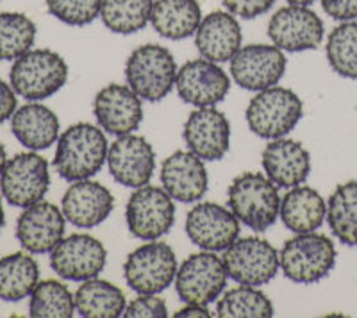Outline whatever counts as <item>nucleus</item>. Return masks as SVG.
Instances as JSON below:
<instances>
[{
    "label": "nucleus",
    "instance_id": "ea45409f",
    "mask_svg": "<svg viewBox=\"0 0 357 318\" xmlns=\"http://www.w3.org/2000/svg\"><path fill=\"white\" fill-rule=\"evenodd\" d=\"M17 109V91L13 90L11 84L0 79V123H4L6 120H11V116Z\"/></svg>",
    "mask_w": 357,
    "mask_h": 318
},
{
    "label": "nucleus",
    "instance_id": "0eeeda50",
    "mask_svg": "<svg viewBox=\"0 0 357 318\" xmlns=\"http://www.w3.org/2000/svg\"><path fill=\"white\" fill-rule=\"evenodd\" d=\"M177 256L168 243L152 240L127 256L123 275L136 294H161L175 281Z\"/></svg>",
    "mask_w": 357,
    "mask_h": 318
},
{
    "label": "nucleus",
    "instance_id": "f8f14e48",
    "mask_svg": "<svg viewBox=\"0 0 357 318\" xmlns=\"http://www.w3.org/2000/svg\"><path fill=\"white\" fill-rule=\"evenodd\" d=\"M324 34V22L309 6L288 4L277 9L268 22V38L282 52L318 49Z\"/></svg>",
    "mask_w": 357,
    "mask_h": 318
},
{
    "label": "nucleus",
    "instance_id": "f3484780",
    "mask_svg": "<svg viewBox=\"0 0 357 318\" xmlns=\"http://www.w3.org/2000/svg\"><path fill=\"white\" fill-rule=\"evenodd\" d=\"M107 167L118 184L136 190L151 183L155 170V152L142 136L132 132L118 136L107 152Z\"/></svg>",
    "mask_w": 357,
    "mask_h": 318
},
{
    "label": "nucleus",
    "instance_id": "dca6fc26",
    "mask_svg": "<svg viewBox=\"0 0 357 318\" xmlns=\"http://www.w3.org/2000/svg\"><path fill=\"white\" fill-rule=\"evenodd\" d=\"M175 90L186 104L195 107L216 106L227 97L231 90V77L218 63L209 59H193L177 72Z\"/></svg>",
    "mask_w": 357,
    "mask_h": 318
},
{
    "label": "nucleus",
    "instance_id": "cd10ccee",
    "mask_svg": "<svg viewBox=\"0 0 357 318\" xmlns=\"http://www.w3.org/2000/svg\"><path fill=\"white\" fill-rule=\"evenodd\" d=\"M75 311L84 318H116L126 311V295L109 281L88 279L82 281L73 295Z\"/></svg>",
    "mask_w": 357,
    "mask_h": 318
},
{
    "label": "nucleus",
    "instance_id": "20e7f679",
    "mask_svg": "<svg viewBox=\"0 0 357 318\" xmlns=\"http://www.w3.org/2000/svg\"><path fill=\"white\" fill-rule=\"evenodd\" d=\"M68 81V65L61 54L50 49L29 50L13 61L9 82L18 97L25 100H45Z\"/></svg>",
    "mask_w": 357,
    "mask_h": 318
},
{
    "label": "nucleus",
    "instance_id": "4c0bfd02",
    "mask_svg": "<svg viewBox=\"0 0 357 318\" xmlns=\"http://www.w3.org/2000/svg\"><path fill=\"white\" fill-rule=\"evenodd\" d=\"M222 2L229 13L245 20H254L261 15H266L275 4V0H222Z\"/></svg>",
    "mask_w": 357,
    "mask_h": 318
},
{
    "label": "nucleus",
    "instance_id": "393cba45",
    "mask_svg": "<svg viewBox=\"0 0 357 318\" xmlns=\"http://www.w3.org/2000/svg\"><path fill=\"white\" fill-rule=\"evenodd\" d=\"M11 131L29 151H45L59 139V119L43 104H25L11 116Z\"/></svg>",
    "mask_w": 357,
    "mask_h": 318
},
{
    "label": "nucleus",
    "instance_id": "58836bf2",
    "mask_svg": "<svg viewBox=\"0 0 357 318\" xmlns=\"http://www.w3.org/2000/svg\"><path fill=\"white\" fill-rule=\"evenodd\" d=\"M321 8L337 22L357 20V0H321Z\"/></svg>",
    "mask_w": 357,
    "mask_h": 318
},
{
    "label": "nucleus",
    "instance_id": "c756f323",
    "mask_svg": "<svg viewBox=\"0 0 357 318\" xmlns=\"http://www.w3.org/2000/svg\"><path fill=\"white\" fill-rule=\"evenodd\" d=\"M327 222L340 243L357 247V181L334 190L327 202Z\"/></svg>",
    "mask_w": 357,
    "mask_h": 318
},
{
    "label": "nucleus",
    "instance_id": "c85d7f7f",
    "mask_svg": "<svg viewBox=\"0 0 357 318\" xmlns=\"http://www.w3.org/2000/svg\"><path fill=\"white\" fill-rule=\"evenodd\" d=\"M40 282V266L31 252H15L0 259V301L20 302Z\"/></svg>",
    "mask_w": 357,
    "mask_h": 318
},
{
    "label": "nucleus",
    "instance_id": "423d86ee",
    "mask_svg": "<svg viewBox=\"0 0 357 318\" xmlns=\"http://www.w3.org/2000/svg\"><path fill=\"white\" fill-rule=\"evenodd\" d=\"M280 270L298 285H312L333 272L336 247L325 234L302 233L288 240L279 252Z\"/></svg>",
    "mask_w": 357,
    "mask_h": 318
},
{
    "label": "nucleus",
    "instance_id": "a878e982",
    "mask_svg": "<svg viewBox=\"0 0 357 318\" xmlns=\"http://www.w3.org/2000/svg\"><path fill=\"white\" fill-rule=\"evenodd\" d=\"M279 216L295 234L314 233L327 218V204L314 188L301 184L280 199Z\"/></svg>",
    "mask_w": 357,
    "mask_h": 318
},
{
    "label": "nucleus",
    "instance_id": "39448f33",
    "mask_svg": "<svg viewBox=\"0 0 357 318\" xmlns=\"http://www.w3.org/2000/svg\"><path fill=\"white\" fill-rule=\"evenodd\" d=\"M302 116L304 104L301 97L282 86L257 91L245 113L250 131L263 139L284 138L295 129Z\"/></svg>",
    "mask_w": 357,
    "mask_h": 318
},
{
    "label": "nucleus",
    "instance_id": "b1692460",
    "mask_svg": "<svg viewBox=\"0 0 357 318\" xmlns=\"http://www.w3.org/2000/svg\"><path fill=\"white\" fill-rule=\"evenodd\" d=\"M240 22L229 11H213L202 18L195 33V45L204 59L213 63L231 61L241 49Z\"/></svg>",
    "mask_w": 357,
    "mask_h": 318
},
{
    "label": "nucleus",
    "instance_id": "f704fd0d",
    "mask_svg": "<svg viewBox=\"0 0 357 318\" xmlns=\"http://www.w3.org/2000/svg\"><path fill=\"white\" fill-rule=\"evenodd\" d=\"M325 54L331 68L345 79H357V22H341L327 38Z\"/></svg>",
    "mask_w": 357,
    "mask_h": 318
},
{
    "label": "nucleus",
    "instance_id": "72a5a7b5",
    "mask_svg": "<svg viewBox=\"0 0 357 318\" xmlns=\"http://www.w3.org/2000/svg\"><path fill=\"white\" fill-rule=\"evenodd\" d=\"M75 298L68 286L56 279L38 282L29 301V315L33 318H72Z\"/></svg>",
    "mask_w": 357,
    "mask_h": 318
},
{
    "label": "nucleus",
    "instance_id": "7ed1b4c3",
    "mask_svg": "<svg viewBox=\"0 0 357 318\" xmlns=\"http://www.w3.org/2000/svg\"><path fill=\"white\" fill-rule=\"evenodd\" d=\"M178 66L167 47L146 43L130 52L126 63L127 86L142 100L159 103L172 93Z\"/></svg>",
    "mask_w": 357,
    "mask_h": 318
},
{
    "label": "nucleus",
    "instance_id": "f03ea898",
    "mask_svg": "<svg viewBox=\"0 0 357 318\" xmlns=\"http://www.w3.org/2000/svg\"><path fill=\"white\" fill-rule=\"evenodd\" d=\"M227 204L232 215L252 231H268L279 218L280 195L275 184L257 172H245L229 186Z\"/></svg>",
    "mask_w": 357,
    "mask_h": 318
},
{
    "label": "nucleus",
    "instance_id": "c03bdc74",
    "mask_svg": "<svg viewBox=\"0 0 357 318\" xmlns=\"http://www.w3.org/2000/svg\"><path fill=\"white\" fill-rule=\"evenodd\" d=\"M4 225H6V213H4V206H2V199H0V233H2Z\"/></svg>",
    "mask_w": 357,
    "mask_h": 318
},
{
    "label": "nucleus",
    "instance_id": "4468645a",
    "mask_svg": "<svg viewBox=\"0 0 357 318\" xmlns=\"http://www.w3.org/2000/svg\"><path fill=\"white\" fill-rule=\"evenodd\" d=\"M107 250L100 240L89 234L63 238L50 252V266L66 281H88L106 268Z\"/></svg>",
    "mask_w": 357,
    "mask_h": 318
},
{
    "label": "nucleus",
    "instance_id": "9d476101",
    "mask_svg": "<svg viewBox=\"0 0 357 318\" xmlns=\"http://www.w3.org/2000/svg\"><path fill=\"white\" fill-rule=\"evenodd\" d=\"M223 265L238 285L264 286L280 268L279 252L270 241L256 236L238 238L223 250Z\"/></svg>",
    "mask_w": 357,
    "mask_h": 318
},
{
    "label": "nucleus",
    "instance_id": "7c9ffc66",
    "mask_svg": "<svg viewBox=\"0 0 357 318\" xmlns=\"http://www.w3.org/2000/svg\"><path fill=\"white\" fill-rule=\"evenodd\" d=\"M154 0H102L100 20L114 34H134L151 22Z\"/></svg>",
    "mask_w": 357,
    "mask_h": 318
},
{
    "label": "nucleus",
    "instance_id": "e433bc0d",
    "mask_svg": "<svg viewBox=\"0 0 357 318\" xmlns=\"http://www.w3.org/2000/svg\"><path fill=\"white\" fill-rule=\"evenodd\" d=\"M123 317L129 318H152V317H168V308L162 298L155 294H139L130 304H127Z\"/></svg>",
    "mask_w": 357,
    "mask_h": 318
},
{
    "label": "nucleus",
    "instance_id": "aec40b11",
    "mask_svg": "<svg viewBox=\"0 0 357 318\" xmlns=\"http://www.w3.org/2000/svg\"><path fill=\"white\" fill-rule=\"evenodd\" d=\"M93 113L100 129L114 136H126L142 123L143 104L129 86L109 84L95 97Z\"/></svg>",
    "mask_w": 357,
    "mask_h": 318
},
{
    "label": "nucleus",
    "instance_id": "473e14b6",
    "mask_svg": "<svg viewBox=\"0 0 357 318\" xmlns=\"http://www.w3.org/2000/svg\"><path fill=\"white\" fill-rule=\"evenodd\" d=\"M36 24L24 13H0V61H15L33 49Z\"/></svg>",
    "mask_w": 357,
    "mask_h": 318
},
{
    "label": "nucleus",
    "instance_id": "5701e85b",
    "mask_svg": "<svg viewBox=\"0 0 357 318\" xmlns=\"http://www.w3.org/2000/svg\"><path fill=\"white\" fill-rule=\"evenodd\" d=\"M263 168L277 188H295L305 183L311 172V156L296 139L277 138L263 151Z\"/></svg>",
    "mask_w": 357,
    "mask_h": 318
},
{
    "label": "nucleus",
    "instance_id": "bb28decb",
    "mask_svg": "<svg viewBox=\"0 0 357 318\" xmlns=\"http://www.w3.org/2000/svg\"><path fill=\"white\" fill-rule=\"evenodd\" d=\"M202 22L197 0H154L151 24L165 40L181 41L193 36Z\"/></svg>",
    "mask_w": 357,
    "mask_h": 318
},
{
    "label": "nucleus",
    "instance_id": "a19ab883",
    "mask_svg": "<svg viewBox=\"0 0 357 318\" xmlns=\"http://www.w3.org/2000/svg\"><path fill=\"white\" fill-rule=\"evenodd\" d=\"M174 317H177V318H200V317L209 318V317H213V315H211V311H209V308L204 306V304H186V306H184L183 310H178Z\"/></svg>",
    "mask_w": 357,
    "mask_h": 318
},
{
    "label": "nucleus",
    "instance_id": "1a4fd4ad",
    "mask_svg": "<svg viewBox=\"0 0 357 318\" xmlns=\"http://www.w3.org/2000/svg\"><path fill=\"white\" fill-rule=\"evenodd\" d=\"M50 188L47 159L34 151L22 152L8 159L0 176V192L15 208H29L45 199Z\"/></svg>",
    "mask_w": 357,
    "mask_h": 318
},
{
    "label": "nucleus",
    "instance_id": "2eb2a0df",
    "mask_svg": "<svg viewBox=\"0 0 357 318\" xmlns=\"http://www.w3.org/2000/svg\"><path fill=\"white\" fill-rule=\"evenodd\" d=\"M186 234L199 249L222 252L240 238V220L231 209L215 202H200L188 213Z\"/></svg>",
    "mask_w": 357,
    "mask_h": 318
},
{
    "label": "nucleus",
    "instance_id": "c9c22d12",
    "mask_svg": "<svg viewBox=\"0 0 357 318\" xmlns=\"http://www.w3.org/2000/svg\"><path fill=\"white\" fill-rule=\"evenodd\" d=\"M54 18L72 27H84L100 17L102 0H45Z\"/></svg>",
    "mask_w": 357,
    "mask_h": 318
},
{
    "label": "nucleus",
    "instance_id": "6ab92c4d",
    "mask_svg": "<svg viewBox=\"0 0 357 318\" xmlns=\"http://www.w3.org/2000/svg\"><path fill=\"white\" fill-rule=\"evenodd\" d=\"M66 218L63 209L52 202L40 200L24 209L17 222V240L31 254L52 252L65 238Z\"/></svg>",
    "mask_w": 357,
    "mask_h": 318
},
{
    "label": "nucleus",
    "instance_id": "f257e3e1",
    "mask_svg": "<svg viewBox=\"0 0 357 318\" xmlns=\"http://www.w3.org/2000/svg\"><path fill=\"white\" fill-rule=\"evenodd\" d=\"M109 143L100 127L93 123H73L57 139L54 168L68 183L84 181L102 170L107 161Z\"/></svg>",
    "mask_w": 357,
    "mask_h": 318
},
{
    "label": "nucleus",
    "instance_id": "6e6552de",
    "mask_svg": "<svg viewBox=\"0 0 357 318\" xmlns=\"http://www.w3.org/2000/svg\"><path fill=\"white\" fill-rule=\"evenodd\" d=\"M229 273L222 257L211 250L191 254L178 266L175 292L184 304H211L223 294Z\"/></svg>",
    "mask_w": 357,
    "mask_h": 318
},
{
    "label": "nucleus",
    "instance_id": "a211bd4d",
    "mask_svg": "<svg viewBox=\"0 0 357 318\" xmlns=\"http://www.w3.org/2000/svg\"><path fill=\"white\" fill-rule=\"evenodd\" d=\"M183 136L188 151L202 161H216L227 154L231 147V123L215 106L197 107L184 123Z\"/></svg>",
    "mask_w": 357,
    "mask_h": 318
},
{
    "label": "nucleus",
    "instance_id": "79ce46f5",
    "mask_svg": "<svg viewBox=\"0 0 357 318\" xmlns=\"http://www.w3.org/2000/svg\"><path fill=\"white\" fill-rule=\"evenodd\" d=\"M6 163H8V154H6V147L0 143V176H2V172H4Z\"/></svg>",
    "mask_w": 357,
    "mask_h": 318
},
{
    "label": "nucleus",
    "instance_id": "37998d69",
    "mask_svg": "<svg viewBox=\"0 0 357 318\" xmlns=\"http://www.w3.org/2000/svg\"><path fill=\"white\" fill-rule=\"evenodd\" d=\"M317 0H288V4H295V6H311L314 4Z\"/></svg>",
    "mask_w": 357,
    "mask_h": 318
},
{
    "label": "nucleus",
    "instance_id": "9b49d317",
    "mask_svg": "<svg viewBox=\"0 0 357 318\" xmlns=\"http://www.w3.org/2000/svg\"><path fill=\"white\" fill-rule=\"evenodd\" d=\"M126 220L132 236L145 241L159 240L174 227V199L168 195L165 188L151 184L136 188V192L127 202Z\"/></svg>",
    "mask_w": 357,
    "mask_h": 318
},
{
    "label": "nucleus",
    "instance_id": "412c9836",
    "mask_svg": "<svg viewBox=\"0 0 357 318\" xmlns=\"http://www.w3.org/2000/svg\"><path fill=\"white\" fill-rule=\"evenodd\" d=\"M114 197L106 186L95 181H75L66 190L61 209L66 220L79 229H93L113 213Z\"/></svg>",
    "mask_w": 357,
    "mask_h": 318
},
{
    "label": "nucleus",
    "instance_id": "2f4dec72",
    "mask_svg": "<svg viewBox=\"0 0 357 318\" xmlns=\"http://www.w3.org/2000/svg\"><path fill=\"white\" fill-rule=\"evenodd\" d=\"M216 317L220 318H270L273 317V304L257 286H238L223 294L216 304Z\"/></svg>",
    "mask_w": 357,
    "mask_h": 318
},
{
    "label": "nucleus",
    "instance_id": "ddd939ff",
    "mask_svg": "<svg viewBox=\"0 0 357 318\" xmlns=\"http://www.w3.org/2000/svg\"><path fill=\"white\" fill-rule=\"evenodd\" d=\"M286 65V56L279 47L250 43L234 54L231 59V74L236 84L243 90L261 91L279 84Z\"/></svg>",
    "mask_w": 357,
    "mask_h": 318
},
{
    "label": "nucleus",
    "instance_id": "4be33fe9",
    "mask_svg": "<svg viewBox=\"0 0 357 318\" xmlns=\"http://www.w3.org/2000/svg\"><path fill=\"white\" fill-rule=\"evenodd\" d=\"M161 184L174 200L197 202L209 186L206 165L191 151L174 152L161 165Z\"/></svg>",
    "mask_w": 357,
    "mask_h": 318
}]
</instances>
